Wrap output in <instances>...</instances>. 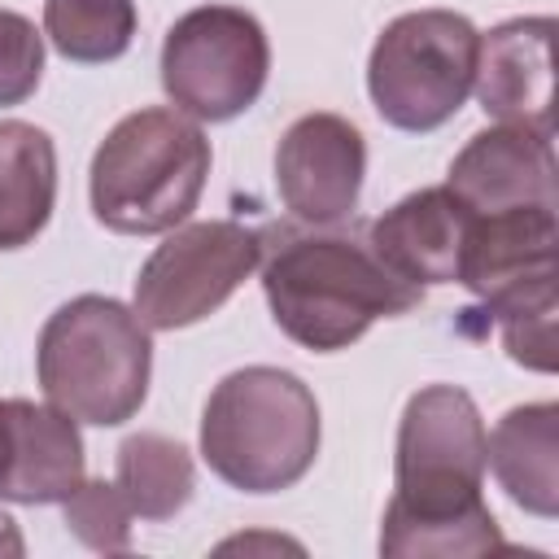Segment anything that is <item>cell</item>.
<instances>
[{
    "instance_id": "21",
    "label": "cell",
    "mask_w": 559,
    "mask_h": 559,
    "mask_svg": "<svg viewBox=\"0 0 559 559\" xmlns=\"http://www.w3.org/2000/svg\"><path fill=\"white\" fill-rule=\"evenodd\" d=\"M44 79V35L31 17L0 9V105H22Z\"/></svg>"
},
{
    "instance_id": "5",
    "label": "cell",
    "mask_w": 559,
    "mask_h": 559,
    "mask_svg": "<svg viewBox=\"0 0 559 559\" xmlns=\"http://www.w3.org/2000/svg\"><path fill=\"white\" fill-rule=\"evenodd\" d=\"M35 376L48 406L79 424L118 428L148 397L153 336L118 297L83 293L39 328Z\"/></svg>"
},
{
    "instance_id": "23",
    "label": "cell",
    "mask_w": 559,
    "mask_h": 559,
    "mask_svg": "<svg viewBox=\"0 0 559 559\" xmlns=\"http://www.w3.org/2000/svg\"><path fill=\"white\" fill-rule=\"evenodd\" d=\"M4 467H9V397L0 402V485H4Z\"/></svg>"
},
{
    "instance_id": "7",
    "label": "cell",
    "mask_w": 559,
    "mask_h": 559,
    "mask_svg": "<svg viewBox=\"0 0 559 559\" xmlns=\"http://www.w3.org/2000/svg\"><path fill=\"white\" fill-rule=\"evenodd\" d=\"M271 39L249 9L201 4L175 17L162 39V87L197 122L240 118L266 87Z\"/></svg>"
},
{
    "instance_id": "1",
    "label": "cell",
    "mask_w": 559,
    "mask_h": 559,
    "mask_svg": "<svg viewBox=\"0 0 559 559\" xmlns=\"http://www.w3.org/2000/svg\"><path fill=\"white\" fill-rule=\"evenodd\" d=\"M485 419L467 389L424 384L406 397L393 450L397 489L384 507L380 555H489L507 550L493 511L485 507Z\"/></svg>"
},
{
    "instance_id": "8",
    "label": "cell",
    "mask_w": 559,
    "mask_h": 559,
    "mask_svg": "<svg viewBox=\"0 0 559 559\" xmlns=\"http://www.w3.org/2000/svg\"><path fill=\"white\" fill-rule=\"evenodd\" d=\"M262 231L210 218L179 223L140 266L131 310L148 332H175L210 319L258 266H262Z\"/></svg>"
},
{
    "instance_id": "17",
    "label": "cell",
    "mask_w": 559,
    "mask_h": 559,
    "mask_svg": "<svg viewBox=\"0 0 559 559\" xmlns=\"http://www.w3.org/2000/svg\"><path fill=\"white\" fill-rule=\"evenodd\" d=\"M114 485L122 489V498L131 502L140 520L162 524L188 507L197 489V467L183 441L162 437V432H131L118 445Z\"/></svg>"
},
{
    "instance_id": "20",
    "label": "cell",
    "mask_w": 559,
    "mask_h": 559,
    "mask_svg": "<svg viewBox=\"0 0 559 559\" xmlns=\"http://www.w3.org/2000/svg\"><path fill=\"white\" fill-rule=\"evenodd\" d=\"M66 507V528L96 555H122L131 550V502L114 480H79V489L61 502Z\"/></svg>"
},
{
    "instance_id": "11",
    "label": "cell",
    "mask_w": 559,
    "mask_h": 559,
    "mask_svg": "<svg viewBox=\"0 0 559 559\" xmlns=\"http://www.w3.org/2000/svg\"><path fill=\"white\" fill-rule=\"evenodd\" d=\"M445 188L472 214L520 205H555V148L550 135L528 127H485L450 162Z\"/></svg>"
},
{
    "instance_id": "13",
    "label": "cell",
    "mask_w": 559,
    "mask_h": 559,
    "mask_svg": "<svg viewBox=\"0 0 559 559\" xmlns=\"http://www.w3.org/2000/svg\"><path fill=\"white\" fill-rule=\"evenodd\" d=\"M555 245H559L555 205L472 214L459 284H467L472 297L493 306L528 284L555 280Z\"/></svg>"
},
{
    "instance_id": "14",
    "label": "cell",
    "mask_w": 559,
    "mask_h": 559,
    "mask_svg": "<svg viewBox=\"0 0 559 559\" xmlns=\"http://www.w3.org/2000/svg\"><path fill=\"white\" fill-rule=\"evenodd\" d=\"M83 480V437L79 419L57 406H35L26 397H9V467L0 498L48 507L66 502Z\"/></svg>"
},
{
    "instance_id": "10",
    "label": "cell",
    "mask_w": 559,
    "mask_h": 559,
    "mask_svg": "<svg viewBox=\"0 0 559 559\" xmlns=\"http://www.w3.org/2000/svg\"><path fill=\"white\" fill-rule=\"evenodd\" d=\"M555 17H511L498 22L476 44L472 92L489 118L502 127H528L555 135Z\"/></svg>"
},
{
    "instance_id": "12",
    "label": "cell",
    "mask_w": 559,
    "mask_h": 559,
    "mask_svg": "<svg viewBox=\"0 0 559 559\" xmlns=\"http://www.w3.org/2000/svg\"><path fill=\"white\" fill-rule=\"evenodd\" d=\"M467 227H472V210L441 183V188H419L397 205H389L380 218H371L367 245L397 280L415 288L454 284Z\"/></svg>"
},
{
    "instance_id": "9",
    "label": "cell",
    "mask_w": 559,
    "mask_h": 559,
    "mask_svg": "<svg viewBox=\"0 0 559 559\" xmlns=\"http://www.w3.org/2000/svg\"><path fill=\"white\" fill-rule=\"evenodd\" d=\"M367 175V140L341 114H301L275 144V192L301 223L332 227L358 205Z\"/></svg>"
},
{
    "instance_id": "4",
    "label": "cell",
    "mask_w": 559,
    "mask_h": 559,
    "mask_svg": "<svg viewBox=\"0 0 559 559\" xmlns=\"http://www.w3.org/2000/svg\"><path fill=\"white\" fill-rule=\"evenodd\" d=\"M319 402L284 367H240L223 376L201 411V459L240 493L293 489L319 459Z\"/></svg>"
},
{
    "instance_id": "6",
    "label": "cell",
    "mask_w": 559,
    "mask_h": 559,
    "mask_svg": "<svg viewBox=\"0 0 559 559\" xmlns=\"http://www.w3.org/2000/svg\"><path fill=\"white\" fill-rule=\"evenodd\" d=\"M480 31L454 9H411L397 13L371 44L367 92L376 114L397 131L445 127L476 79Z\"/></svg>"
},
{
    "instance_id": "2",
    "label": "cell",
    "mask_w": 559,
    "mask_h": 559,
    "mask_svg": "<svg viewBox=\"0 0 559 559\" xmlns=\"http://www.w3.org/2000/svg\"><path fill=\"white\" fill-rule=\"evenodd\" d=\"M262 293L275 328L314 354L349 349L376 319L424 301V288L397 280L367 240L349 236H280L262 258Z\"/></svg>"
},
{
    "instance_id": "19",
    "label": "cell",
    "mask_w": 559,
    "mask_h": 559,
    "mask_svg": "<svg viewBox=\"0 0 559 559\" xmlns=\"http://www.w3.org/2000/svg\"><path fill=\"white\" fill-rule=\"evenodd\" d=\"M493 319H498V332H502V345L511 354V362L528 367V371H542L550 376L559 367V349H555V310H559V293H555V280H542V284H528L493 306H485Z\"/></svg>"
},
{
    "instance_id": "18",
    "label": "cell",
    "mask_w": 559,
    "mask_h": 559,
    "mask_svg": "<svg viewBox=\"0 0 559 559\" xmlns=\"http://www.w3.org/2000/svg\"><path fill=\"white\" fill-rule=\"evenodd\" d=\"M44 35L66 61H118L135 39V0H44Z\"/></svg>"
},
{
    "instance_id": "22",
    "label": "cell",
    "mask_w": 559,
    "mask_h": 559,
    "mask_svg": "<svg viewBox=\"0 0 559 559\" xmlns=\"http://www.w3.org/2000/svg\"><path fill=\"white\" fill-rule=\"evenodd\" d=\"M0 550H9V555H22V537H17V528H13V520L0 511Z\"/></svg>"
},
{
    "instance_id": "15",
    "label": "cell",
    "mask_w": 559,
    "mask_h": 559,
    "mask_svg": "<svg viewBox=\"0 0 559 559\" xmlns=\"http://www.w3.org/2000/svg\"><path fill=\"white\" fill-rule=\"evenodd\" d=\"M485 467H493L498 485L515 507H524L528 515L555 520L559 515V406L555 402L511 406L485 441Z\"/></svg>"
},
{
    "instance_id": "3",
    "label": "cell",
    "mask_w": 559,
    "mask_h": 559,
    "mask_svg": "<svg viewBox=\"0 0 559 559\" xmlns=\"http://www.w3.org/2000/svg\"><path fill=\"white\" fill-rule=\"evenodd\" d=\"M210 140L197 118L148 105L109 127L92 153V214L118 236H162L192 218L210 179Z\"/></svg>"
},
{
    "instance_id": "16",
    "label": "cell",
    "mask_w": 559,
    "mask_h": 559,
    "mask_svg": "<svg viewBox=\"0 0 559 559\" xmlns=\"http://www.w3.org/2000/svg\"><path fill=\"white\" fill-rule=\"evenodd\" d=\"M57 205V148L35 122H0V249L31 245Z\"/></svg>"
}]
</instances>
